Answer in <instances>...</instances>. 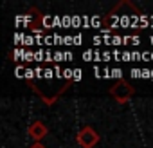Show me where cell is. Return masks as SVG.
Returning <instances> with one entry per match:
<instances>
[{"label":"cell","instance_id":"obj_29","mask_svg":"<svg viewBox=\"0 0 153 148\" xmlns=\"http://www.w3.org/2000/svg\"><path fill=\"white\" fill-rule=\"evenodd\" d=\"M94 72H96V78H101V70H99V67H97V65L94 67Z\"/></svg>","mask_w":153,"mask_h":148},{"label":"cell","instance_id":"obj_25","mask_svg":"<svg viewBox=\"0 0 153 148\" xmlns=\"http://www.w3.org/2000/svg\"><path fill=\"white\" fill-rule=\"evenodd\" d=\"M54 43H63V36H59V34H54Z\"/></svg>","mask_w":153,"mask_h":148},{"label":"cell","instance_id":"obj_21","mask_svg":"<svg viewBox=\"0 0 153 148\" xmlns=\"http://www.w3.org/2000/svg\"><path fill=\"white\" fill-rule=\"evenodd\" d=\"M121 60H124V61L133 60V58H131V52H128V51H126V52H123V58H121Z\"/></svg>","mask_w":153,"mask_h":148},{"label":"cell","instance_id":"obj_27","mask_svg":"<svg viewBox=\"0 0 153 148\" xmlns=\"http://www.w3.org/2000/svg\"><path fill=\"white\" fill-rule=\"evenodd\" d=\"M94 60H96V61L103 60V58H101V54H99V51H94Z\"/></svg>","mask_w":153,"mask_h":148},{"label":"cell","instance_id":"obj_18","mask_svg":"<svg viewBox=\"0 0 153 148\" xmlns=\"http://www.w3.org/2000/svg\"><path fill=\"white\" fill-rule=\"evenodd\" d=\"M101 24H103V20H101V18L92 16V25H94V27H97V25H101Z\"/></svg>","mask_w":153,"mask_h":148},{"label":"cell","instance_id":"obj_4","mask_svg":"<svg viewBox=\"0 0 153 148\" xmlns=\"http://www.w3.org/2000/svg\"><path fill=\"white\" fill-rule=\"evenodd\" d=\"M47 126H45V123H42V121H34L33 125H29V130H27V134H29V137L31 139H34L36 143L40 141V139H43L45 135H47Z\"/></svg>","mask_w":153,"mask_h":148},{"label":"cell","instance_id":"obj_10","mask_svg":"<svg viewBox=\"0 0 153 148\" xmlns=\"http://www.w3.org/2000/svg\"><path fill=\"white\" fill-rule=\"evenodd\" d=\"M81 24H83L81 16H78V15H74V16H72V25H76V27H79Z\"/></svg>","mask_w":153,"mask_h":148},{"label":"cell","instance_id":"obj_32","mask_svg":"<svg viewBox=\"0 0 153 148\" xmlns=\"http://www.w3.org/2000/svg\"><path fill=\"white\" fill-rule=\"evenodd\" d=\"M103 60L108 61V60H110V52H103Z\"/></svg>","mask_w":153,"mask_h":148},{"label":"cell","instance_id":"obj_30","mask_svg":"<svg viewBox=\"0 0 153 148\" xmlns=\"http://www.w3.org/2000/svg\"><path fill=\"white\" fill-rule=\"evenodd\" d=\"M72 58H74V56H72V52H68V51H67V52H65V60H72Z\"/></svg>","mask_w":153,"mask_h":148},{"label":"cell","instance_id":"obj_31","mask_svg":"<svg viewBox=\"0 0 153 148\" xmlns=\"http://www.w3.org/2000/svg\"><path fill=\"white\" fill-rule=\"evenodd\" d=\"M51 56H52V54H51V52H49V51H47V52H45V61H51V60H52V58H51Z\"/></svg>","mask_w":153,"mask_h":148},{"label":"cell","instance_id":"obj_2","mask_svg":"<svg viewBox=\"0 0 153 148\" xmlns=\"http://www.w3.org/2000/svg\"><path fill=\"white\" fill-rule=\"evenodd\" d=\"M108 92H110V96L115 98V101L126 103V101H130V98H133L135 87H131L130 81H126V80H119V81H115L114 87H110Z\"/></svg>","mask_w":153,"mask_h":148},{"label":"cell","instance_id":"obj_34","mask_svg":"<svg viewBox=\"0 0 153 148\" xmlns=\"http://www.w3.org/2000/svg\"><path fill=\"white\" fill-rule=\"evenodd\" d=\"M149 42H151V43H153V36H149Z\"/></svg>","mask_w":153,"mask_h":148},{"label":"cell","instance_id":"obj_20","mask_svg":"<svg viewBox=\"0 0 153 148\" xmlns=\"http://www.w3.org/2000/svg\"><path fill=\"white\" fill-rule=\"evenodd\" d=\"M33 42H34L33 36H25V38H24V45H33Z\"/></svg>","mask_w":153,"mask_h":148},{"label":"cell","instance_id":"obj_19","mask_svg":"<svg viewBox=\"0 0 153 148\" xmlns=\"http://www.w3.org/2000/svg\"><path fill=\"white\" fill-rule=\"evenodd\" d=\"M34 60H36V61H42V60H45V58H43V51H38V52H34Z\"/></svg>","mask_w":153,"mask_h":148},{"label":"cell","instance_id":"obj_6","mask_svg":"<svg viewBox=\"0 0 153 148\" xmlns=\"http://www.w3.org/2000/svg\"><path fill=\"white\" fill-rule=\"evenodd\" d=\"M72 76H74V69H65L63 70V80L65 81H72Z\"/></svg>","mask_w":153,"mask_h":148},{"label":"cell","instance_id":"obj_1","mask_svg":"<svg viewBox=\"0 0 153 148\" xmlns=\"http://www.w3.org/2000/svg\"><path fill=\"white\" fill-rule=\"evenodd\" d=\"M70 81H59V80H42V81H31V89L45 101V105H52L54 101H58V98L68 89Z\"/></svg>","mask_w":153,"mask_h":148},{"label":"cell","instance_id":"obj_28","mask_svg":"<svg viewBox=\"0 0 153 148\" xmlns=\"http://www.w3.org/2000/svg\"><path fill=\"white\" fill-rule=\"evenodd\" d=\"M31 148H47V146L42 144V143H34V144H31Z\"/></svg>","mask_w":153,"mask_h":148},{"label":"cell","instance_id":"obj_9","mask_svg":"<svg viewBox=\"0 0 153 148\" xmlns=\"http://www.w3.org/2000/svg\"><path fill=\"white\" fill-rule=\"evenodd\" d=\"M72 81H81V69H74V76Z\"/></svg>","mask_w":153,"mask_h":148},{"label":"cell","instance_id":"obj_14","mask_svg":"<svg viewBox=\"0 0 153 148\" xmlns=\"http://www.w3.org/2000/svg\"><path fill=\"white\" fill-rule=\"evenodd\" d=\"M22 60H25V61H33V60H34V52H31V51L27 52V51H25V52H24V58H22Z\"/></svg>","mask_w":153,"mask_h":148},{"label":"cell","instance_id":"obj_7","mask_svg":"<svg viewBox=\"0 0 153 148\" xmlns=\"http://www.w3.org/2000/svg\"><path fill=\"white\" fill-rule=\"evenodd\" d=\"M148 24H149V18H148V15H144V13H142V15L139 16V25H144V27H146Z\"/></svg>","mask_w":153,"mask_h":148},{"label":"cell","instance_id":"obj_13","mask_svg":"<svg viewBox=\"0 0 153 148\" xmlns=\"http://www.w3.org/2000/svg\"><path fill=\"white\" fill-rule=\"evenodd\" d=\"M92 56H94V51H85V52H83V60H85V61H90V60H94Z\"/></svg>","mask_w":153,"mask_h":148},{"label":"cell","instance_id":"obj_23","mask_svg":"<svg viewBox=\"0 0 153 148\" xmlns=\"http://www.w3.org/2000/svg\"><path fill=\"white\" fill-rule=\"evenodd\" d=\"M81 40H83V36H81V34H76V36H74V45H79V43H81Z\"/></svg>","mask_w":153,"mask_h":148},{"label":"cell","instance_id":"obj_5","mask_svg":"<svg viewBox=\"0 0 153 148\" xmlns=\"http://www.w3.org/2000/svg\"><path fill=\"white\" fill-rule=\"evenodd\" d=\"M112 78H114V80H117V81H119V80H124V78H123V70H121L119 67L112 69Z\"/></svg>","mask_w":153,"mask_h":148},{"label":"cell","instance_id":"obj_36","mask_svg":"<svg viewBox=\"0 0 153 148\" xmlns=\"http://www.w3.org/2000/svg\"><path fill=\"white\" fill-rule=\"evenodd\" d=\"M151 60H153V52H151Z\"/></svg>","mask_w":153,"mask_h":148},{"label":"cell","instance_id":"obj_11","mask_svg":"<svg viewBox=\"0 0 153 148\" xmlns=\"http://www.w3.org/2000/svg\"><path fill=\"white\" fill-rule=\"evenodd\" d=\"M25 72H27V69H24L22 65L16 67V76H18V78H25Z\"/></svg>","mask_w":153,"mask_h":148},{"label":"cell","instance_id":"obj_12","mask_svg":"<svg viewBox=\"0 0 153 148\" xmlns=\"http://www.w3.org/2000/svg\"><path fill=\"white\" fill-rule=\"evenodd\" d=\"M112 43H114V45H121V43H124V40H123V36L115 34V36L112 38Z\"/></svg>","mask_w":153,"mask_h":148},{"label":"cell","instance_id":"obj_3","mask_svg":"<svg viewBox=\"0 0 153 148\" xmlns=\"http://www.w3.org/2000/svg\"><path fill=\"white\" fill-rule=\"evenodd\" d=\"M76 139H78V144L81 148H94L99 141V134L92 128V126H83L78 135H76Z\"/></svg>","mask_w":153,"mask_h":148},{"label":"cell","instance_id":"obj_8","mask_svg":"<svg viewBox=\"0 0 153 148\" xmlns=\"http://www.w3.org/2000/svg\"><path fill=\"white\" fill-rule=\"evenodd\" d=\"M61 60H65V52H61V51H56V52H54V61H56V63H59Z\"/></svg>","mask_w":153,"mask_h":148},{"label":"cell","instance_id":"obj_24","mask_svg":"<svg viewBox=\"0 0 153 148\" xmlns=\"http://www.w3.org/2000/svg\"><path fill=\"white\" fill-rule=\"evenodd\" d=\"M148 60H151V52L144 51V52H142V61H148Z\"/></svg>","mask_w":153,"mask_h":148},{"label":"cell","instance_id":"obj_22","mask_svg":"<svg viewBox=\"0 0 153 148\" xmlns=\"http://www.w3.org/2000/svg\"><path fill=\"white\" fill-rule=\"evenodd\" d=\"M142 78H149L151 80V70L149 69H142Z\"/></svg>","mask_w":153,"mask_h":148},{"label":"cell","instance_id":"obj_17","mask_svg":"<svg viewBox=\"0 0 153 148\" xmlns=\"http://www.w3.org/2000/svg\"><path fill=\"white\" fill-rule=\"evenodd\" d=\"M131 78H142V70L133 69V70H131Z\"/></svg>","mask_w":153,"mask_h":148},{"label":"cell","instance_id":"obj_35","mask_svg":"<svg viewBox=\"0 0 153 148\" xmlns=\"http://www.w3.org/2000/svg\"><path fill=\"white\" fill-rule=\"evenodd\" d=\"M151 80H153V69H151Z\"/></svg>","mask_w":153,"mask_h":148},{"label":"cell","instance_id":"obj_15","mask_svg":"<svg viewBox=\"0 0 153 148\" xmlns=\"http://www.w3.org/2000/svg\"><path fill=\"white\" fill-rule=\"evenodd\" d=\"M63 43H65V45H72V43H74V36H70V34L63 36Z\"/></svg>","mask_w":153,"mask_h":148},{"label":"cell","instance_id":"obj_16","mask_svg":"<svg viewBox=\"0 0 153 148\" xmlns=\"http://www.w3.org/2000/svg\"><path fill=\"white\" fill-rule=\"evenodd\" d=\"M68 25H72V18L68 15H65L63 16V27H68Z\"/></svg>","mask_w":153,"mask_h":148},{"label":"cell","instance_id":"obj_26","mask_svg":"<svg viewBox=\"0 0 153 148\" xmlns=\"http://www.w3.org/2000/svg\"><path fill=\"white\" fill-rule=\"evenodd\" d=\"M139 42H140L139 36H131V43H133V45H139Z\"/></svg>","mask_w":153,"mask_h":148},{"label":"cell","instance_id":"obj_33","mask_svg":"<svg viewBox=\"0 0 153 148\" xmlns=\"http://www.w3.org/2000/svg\"><path fill=\"white\" fill-rule=\"evenodd\" d=\"M94 42H96V43H101V42H103V40H101V38H99V36H94Z\"/></svg>","mask_w":153,"mask_h":148}]
</instances>
